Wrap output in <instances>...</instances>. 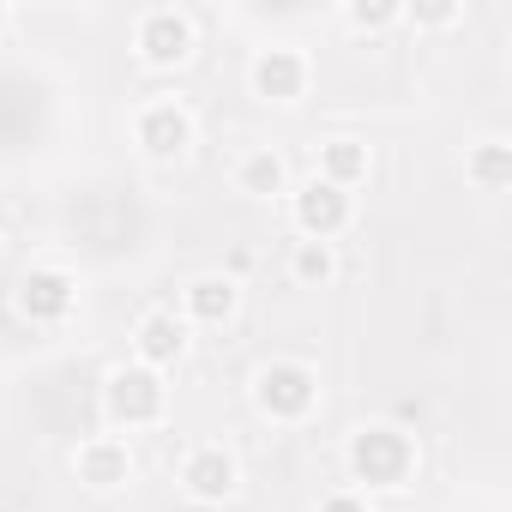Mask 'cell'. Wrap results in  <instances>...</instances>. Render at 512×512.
Listing matches in <instances>:
<instances>
[{
  "label": "cell",
  "mask_w": 512,
  "mask_h": 512,
  "mask_svg": "<svg viewBox=\"0 0 512 512\" xmlns=\"http://www.w3.org/2000/svg\"><path fill=\"white\" fill-rule=\"evenodd\" d=\"M314 512H374V506H368V494H356V488H332Z\"/></svg>",
  "instance_id": "d6986e66"
},
{
  "label": "cell",
  "mask_w": 512,
  "mask_h": 512,
  "mask_svg": "<svg viewBox=\"0 0 512 512\" xmlns=\"http://www.w3.org/2000/svg\"><path fill=\"white\" fill-rule=\"evenodd\" d=\"M320 181H332V187H344V193H356L368 175H374V151L362 145V139H326L320 145V169H314Z\"/></svg>",
  "instance_id": "5bb4252c"
},
{
  "label": "cell",
  "mask_w": 512,
  "mask_h": 512,
  "mask_svg": "<svg viewBox=\"0 0 512 512\" xmlns=\"http://www.w3.org/2000/svg\"><path fill=\"white\" fill-rule=\"evenodd\" d=\"M247 392H253V410H260L266 422H278V428H296V422H308L320 410V374L308 362H296V356L260 362Z\"/></svg>",
  "instance_id": "7a4b0ae2"
},
{
  "label": "cell",
  "mask_w": 512,
  "mask_h": 512,
  "mask_svg": "<svg viewBox=\"0 0 512 512\" xmlns=\"http://www.w3.org/2000/svg\"><path fill=\"white\" fill-rule=\"evenodd\" d=\"M290 223H296L302 241H338L356 223V193H344V187L314 175V181L290 187Z\"/></svg>",
  "instance_id": "52a82bcc"
},
{
  "label": "cell",
  "mask_w": 512,
  "mask_h": 512,
  "mask_svg": "<svg viewBox=\"0 0 512 512\" xmlns=\"http://www.w3.org/2000/svg\"><path fill=\"white\" fill-rule=\"evenodd\" d=\"M344 25L350 31H392V25H404V0H350Z\"/></svg>",
  "instance_id": "e0dca14e"
},
{
  "label": "cell",
  "mask_w": 512,
  "mask_h": 512,
  "mask_svg": "<svg viewBox=\"0 0 512 512\" xmlns=\"http://www.w3.org/2000/svg\"><path fill=\"white\" fill-rule=\"evenodd\" d=\"M13 302H19V314H25L31 326H67L73 308H79V278H73L67 266H31V272L19 278Z\"/></svg>",
  "instance_id": "9c48e42d"
},
{
  "label": "cell",
  "mask_w": 512,
  "mask_h": 512,
  "mask_svg": "<svg viewBox=\"0 0 512 512\" xmlns=\"http://www.w3.org/2000/svg\"><path fill=\"white\" fill-rule=\"evenodd\" d=\"M404 19L422 25V31H440V25H458L464 7H458V0H416V7H404Z\"/></svg>",
  "instance_id": "ac0fdd59"
},
{
  "label": "cell",
  "mask_w": 512,
  "mask_h": 512,
  "mask_svg": "<svg viewBox=\"0 0 512 512\" xmlns=\"http://www.w3.org/2000/svg\"><path fill=\"white\" fill-rule=\"evenodd\" d=\"M13 25V7H7V0H0V31H7Z\"/></svg>",
  "instance_id": "ffe728a7"
},
{
  "label": "cell",
  "mask_w": 512,
  "mask_h": 512,
  "mask_svg": "<svg viewBox=\"0 0 512 512\" xmlns=\"http://www.w3.org/2000/svg\"><path fill=\"white\" fill-rule=\"evenodd\" d=\"M193 49H199L193 13H181V7H145V13L133 19V55H139L151 73H175V67H187Z\"/></svg>",
  "instance_id": "277c9868"
},
{
  "label": "cell",
  "mask_w": 512,
  "mask_h": 512,
  "mask_svg": "<svg viewBox=\"0 0 512 512\" xmlns=\"http://www.w3.org/2000/svg\"><path fill=\"white\" fill-rule=\"evenodd\" d=\"M308 85H314V61L296 43H266L260 55H253V67H247V91L260 103H278V109L302 103Z\"/></svg>",
  "instance_id": "8992f818"
},
{
  "label": "cell",
  "mask_w": 512,
  "mask_h": 512,
  "mask_svg": "<svg viewBox=\"0 0 512 512\" xmlns=\"http://www.w3.org/2000/svg\"><path fill=\"white\" fill-rule=\"evenodd\" d=\"M464 181L476 193H506L512 187V145L506 139H482L464 151Z\"/></svg>",
  "instance_id": "9a60e30c"
},
{
  "label": "cell",
  "mask_w": 512,
  "mask_h": 512,
  "mask_svg": "<svg viewBox=\"0 0 512 512\" xmlns=\"http://www.w3.org/2000/svg\"><path fill=\"white\" fill-rule=\"evenodd\" d=\"M235 193L241 199H284L290 193V163L272 145H253L235 157Z\"/></svg>",
  "instance_id": "4fadbf2b"
},
{
  "label": "cell",
  "mask_w": 512,
  "mask_h": 512,
  "mask_svg": "<svg viewBox=\"0 0 512 512\" xmlns=\"http://www.w3.org/2000/svg\"><path fill=\"white\" fill-rule=\"evenodd\" d=\"M187 350H193V326H187L175 308H145V314L133 320V362H139V368L163 374V368L187 362Z\"/></svg>",
  "instance_id": "30bf717a"
},
{
  "label": "cell",
  "mask_w": 512,
  "mask_h": 512,
  "mask_svg": "<svg viewBox=\"0 0 512 512\" xmlns=\"http://www.w3.org/2000/svg\"><path fill=\"white\" fill-rule=\"evenodd\" d=\"M241 308V284L229 272H199L181 284V320L187 326H229Z\"/></svg>",
  "instance_id": "7c38bea8"
},
{
  "label": "cell",
  "mask_w": 512,
  "mask_h": 512,
  "mask_svg": "<svg viewBox=\"0 0 512 512\" xmlns=\"http://www.w3.org/2000/svg\"><path fill=\"white\" fill-rule=\"evenodd\" d=\"M344 470L356 494H404L422 470V452L398 422H362L344 446Z\"/></svg>",
  "instance_id": "6da1fadb"
},
{
  "label": "cell",
  "mask_w": 512,
  "mask_h": 512,
  "mask_svg": "<svg viewBox=\"0 0 512 512\" xmlns=\"http://www.w3.org/2000/svg\"><path fill=\"white\" fill-rule=\"evenodd\" d=\"M103 416H109V428H157L163 416H169V386H163V374H151V368H139V362H121V368H109L103 374Z\"/></svg>",
  "instance_id": "3957f363"
},
{
  "label": "cell",
  "mask_w": 512,
  "mask_h": 512,
  "mask_svg": "<svg viewBox=\"0 0 512 512\" xmlns=\"http://www.w3.org/2000/svg\"><path fill=\"white\" fill-rule=\"evenodd\" d=\"M290 278L302 290H326L338 278V247L332 241H296L290 247Z\"/></svg>",
  "instance_id": "2e32d148"
},
{
  "label": "cell",
  "mask_w": 512,
  "mask_h": 512,
  "mask_svg": "<svg viewBox=\"0 0 512 512\" xmlns=\"http://www.w3.org/2000/svg\"><path fill=\"white\" fill-rule=\"evenodd\" d=\"M193 139H199V121H193V109H187L181 97H151V103H139V115H133V145H139L151 163H181V157L193 151Z\"/></svg>",
  "instance_id": "5b68a950"
},
{
  "label": "cell",
  "mask_w": 512,
  "mask_h": 512,
  "mask_svg": "<svg viewBox=\"0 0 512 512\" xmlns=\"http://www.w3.org/2000/svg\"><path fill=\"white\" fill-rule=\"evenodd\" d=\"M73 476H79L91 494H121V488L133 482V446H127L121 434H91V440H79V452H73Z\"/></svg>",
  "instance_id": "8fae6325"
},
{
  "label": "cell",
  "mask_w": 512,
  "mask_h": 512,
  "mask_svg": "<svg viewBox=\"0 0 512 512\" xmlns=\"http://www.w3.org/2000/svg\"><path fill=\"white\" fill-rule=\"evenodd\" d=\"M175 482H181V494H187L193 506H223V500H235V488H241V458H235L229 446L205 440V446H193V452L181 458Z\"/></svg>",
  "instance_id": "ba28073f"
}]
</instances>
